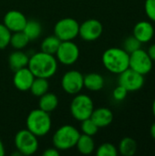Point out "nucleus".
<instances>
[{
  "label": "nucleus",
  "mask_w": 155,
  "mask_h": 156,
  "mask_svg": "<svg viewBox=\"0 0 155 156\" xmlns=\"http://www.w3.org/2000/svg\"><path fill=\"white\" fill-rule=\"evenodd\" d=\"M113 112L109 108L105 107L94 109L90 115V119L95 122V124L99 128L108 127L113 122Z\"/></svg>",
  "instance_id": "obj_16"
},
{
  "label": "nucleus",
  "mask_w": 155,
  "mask_h": 156,
  "mask_svg": "<svg viewBox=\"0 0 155 156\" xmlns=\"http://www.w3.org/2000/svg\"><path fill=\"white\" fill-rule=\"evenodd\" d=\"M43 156H58L59 155V151L53 147V148H48L46 151L43 152Z\"/></svg>",
  "instance_id": "obj_32"
},
{
  "label": "nucleus",
  "mask_w": 155,
  "mask_h": 156,
  "mask_svg": "<svg viewBox=\"0 0 155 156\" xmlns=\"http://www.w3.org/2000/svg\"><path fill=\"white\" fill-rule=\"evenodd\" d=\"M147 53H148V55L150 56L151 59H152L153 62H155V43L152 44V45L148 48Z\"/></svg>",
  "instance_id": "obj_33"
},
{
  "label": "nucleus",
  "mask_w": 155,
  "mask_h": 156,
  "mask_svg": "<svg viewBox=\"0 0 155 156\" xmlns=\"http://www.w3.org/2000/svg\"><path fill=\"white\" fill-rule=\"evenodd\" d=\"M69 110L72 117L75 120L81 122L90 118L94 110V103L89 95L78 93L71 101Z\"/></svg>",
  "instance_id": "obj_5"
},
{
  "label": "nucleus",
  "mask_w": 155,
  "mask_h": 156,
  "mask_svg": "<svg viewBox=\"0 0 155 156\" xmlns=\"http://www.w3.org/2000/svg\"><path fill=\"white\" fill-rule=\"evenodd\" d=\"M60 42L61 41L55 35L48 36L45 39H43L41 42V45H40L41 51L48 53V54L55 55L60 45Z\"/></svg>",
  "instance_id": "obj_24"
},
{
  "label": "nucleus",
  "mask_w": 155,
  "mask_h": 156,
  "mask_svg": "<svg viewBox=\"0 0 155 156\" xmlns=\"http://www.w3.org/2000/svg\"><path fill=\"white\" fill-rule=\"evenodd\" d=\"M26 129L35 134L37 138L47 135L51 129L52 120L50 114L41 109H35L31 111L26 121Z\"/></svg>",
  "instance_id": "obj_3"
},
{
  "label": "nucleus",
  "mask_w": 155,
  "mask_h": 156,
  "mask_svg": "<svg viewBox=\"0 0 155 156\" xmlns=\"http://www.w3.org/2000/svg\"><path fill=\"white\" fill-rule=\"evenodd\" d=\"M130 54L122 48H110L106 49L101 57L104 68L111 73L119 75L129 68Z\"/></svg>",
  "instance_id": "obj_2"
},
{
  "label": "nucleus",
  "mask_w": 155,
  "mask_h": 156,
  "mask_svg": "<svg viewBox=\"0 0 155 156\" xmlns=\"http://www.w3.org/2000/svg\"><path fill=\"white\" fill-rule=\"evenodd\" d=\"M142 45L143 44L135 37L130 36V37H128L125 38V40L123 42V48H122L127 53L131 54V53L138 50L139 48H142Z\"/></svg>",
  "instance_id": "obj_28"
},
{
  "label": "nucleus",
  "mask_w": 155,
  "mask_h": 156,
  "mask_svg": "<svg viewBox=\"0 0 155 156\" xmlns=\"http://www.w3.org/2000/svg\"><path fill=\"white\" fill-rule=\"evenodd\" d=\"M79 23L72 17L59 19L54 26V35L60 41L73 40L79 36Z\"/></svg>",
  "instance_id": "obj_7"
},
{
  "label": "nucleus",
  "mask_w": 155,
  "mask_h": 156,
  "mask_svg": "<svg viewBox=\"0 0 155 156\" xmlns=\"http://www.w3.org/2000/svg\"><path fill=\"white\" fill-rule=\"evenodd\" d=\"M153 61L151 59L146 50L142 48L130 54L129 68L134 71L145 76L153 69Z\"/></svg>",
  "instance_id": "obj_8"
},
{
  "label": "nucleus",
  "mask_w": 155,
  "mask_h": 156,
  "mask_svg": "<svg viewBox=\"0 0 155 156\" xmlns=\"http://www.w3.org/2000/svg\"><path fill=\"white\" fill-rule=\"evenodd\" d=\"M55 56L58 62L65 66H70L75 64L79 59V48L73 40L61 41Z\"/></svg>",
  "instance_id": "obj_9"
},
{
  "label": "nucleus",
  "mask_w": 155,
  "mask_h": 156,
  "mask_svg": "<svg viewBox=\"0 0 155 156\" xmlns=\"http://www.w3.org/2000/svg\"><path fill=\"white\" fill-rule=\"evenodd\" d=\"M12 32L4 25L0 24V49H5L10 44Z\"/></svg>",
  "instance_id": "obj_29"
},
{
  "label": "nucleus",
  "mask_w": 155,
  "mask_h": 156,
  "mask_svg": "<svg viewBox=\"0 0 155 156\" xmlns=\"http://www.w3.org/2000/svg\"><path fill=\"white\" fill-rule=\"evenodd\" d=\"M128 93V90L124 87L118 84V86L112 91V97L116 101H122L126 99Z\"/></svg>",
  "instance_id": "obj_31"
},
{
  "label": "nucleus",
  "mask_w": 155,
  "mask_h": 156,
  "mask_svg": "<svg viewBox=\"0 0 155 156\" xmlns=\"http://www.w3.org/2000/svg\"><path fill=\"white\" fill-rule=\"evenodd\" d=\"M152 112H153V114L155 118V98L153 101V105H152Z\"/></svg>",
  "instance_id": "obj_36"
},
{
  "label": "nucleus",
  "mask_w": 155,
  "mask_h": 156,
  "mask_svg": "<svg viewBox=\"0 0 155 156\" xmlns=\"http://www.w3.org/2000/svg\"><path fill=\"white\" fill-rule=\"evenodd\" d=\"M26 21L27 19L22 12L18 10H10L5 13L3 19V24L11 32H18L23 31Z\"/></svg>",
  "instance_id": "obj_13"
},
{
  "label": "nucleus",
  "mask_w": 155,
  "mask_h": 156,
  "mask_svg": "<svg viewBox=\"0 0 155 156\" xmlns=\"http://www.w3.org/2000/svg\"><path fill=\"white\" fill-rule=\"evenodd\" d=\"M49 83L48 79L44 78H35L33 83L29 89L31 93L36 97H41L48 91Z\"/></svg>",
  "instance_id": "obj_23"
},
{
  "label": "nucleus",
  "mask_w": 155,
  "mask_h": 156,
  "mask_svg": "<svg viewBox=\"0 0 155 156\" xmlns=\"http://www.w3.org/2000/svg\"><path fill=\"white\" fill-rule=\"evenodd\" d=\"M83 83L84 87L89 90L99 91L103 89L105 80L102 75L96 72H91L83 76Z\"/></svg>",
  "instance_id": "obj_17"
},
{
  "label": "nucleus",
  "mask_w": 155,
  "mask_h": 156,
  "mask_svg": "<svg viewBox=\"0 0 155 156\" xmlns=\"http://www.w3.org/2000/svg\"><path fill=\"white\" fill-rule=\"evenodd\" d=\"M137 142L131 137H124L121 140L118 152L122 156H133L137 152Z\"/></svg>",
  "instance_id": "obj_21"
},
{
  "label": "nucleus",
  "mask_w": 155,
  "mask_h": 156,
  "mask_svg": "<svg viewBox=\"0 0 155 156\" xmlns=\"http://www.w3.org/2000/svg\"><path fill=\"white\" fill-rule=\"evenodd\" d=\"M29 57L22 50H15L8 57V65L15 72L17 69L27 67Z\"/></svg>",
  "instance_id": "obj_18"
},
{
  "label": "nucleus",
  "mask_w": 155,
  "mask_h": 156,
  "mask_svg": "<svg viewBox=\"0 0 155 156\" xmlns=\"http://www.w3.org/2000/svg\"><path fill=\"white\" fill-rule=\"evenodd\" d=\"M5 154V146L3 142L0 139V156H4Z\"/></svg>",
  "instance_id": "obj_35"
},
{
  "label": "nucleus",
  "mask_w": 155,
  "mask_h": 156,
  "mask_svg": "<svg viewBox=\"0 0 155 156\" xmlns=\"http://www.w3.org/2000/svg\"><path fill=\"white\" fill-rule=\"evenodd\" d=\"M144 12L149 20L155 23V0H145Z\"/></svg>",
  "instance_id": "obj_30"
},
{
  "label": "nucleus",
  "mask_w": 155,
  "mask_h": 156,
  "mask_svg": "<svg viewBox=\"0 0 155 156\" xmlns=\"http://www.w3.org/2000/svg\"><path fill=\"white\" fill-rule=\"evenodd\" d=\"M23 32L26 35V37L29 38L30 41H33L40 37L42 33V26L37 20L34 19L27 20L23 29Z\"/></svg>",
  "instance_id": "obj_22"
},
{
  "label": "nucleus",
  "mask_w": 155,
  "mask_h": 156,
  "mask_svg": "<svg viewBox=\"0 0 155 156\" xmlns=\"http://www.w3.org/2000/svg\"><path fill=\"white\" fill-rule=\"evenodd\" d=\"M38 105L39 109L50 113L55 111L58 106V98L56 94L48 91L47 93L39 97Z\"/></svg>",
  "instance_id": "obj_19"
},
{
  "label": "nucleus",
  "mask_w": 155,
  "mask_h": 156,
  "mask_svg": "<svg viewBox=\"0 0 155 156\" xmlns=\"http://www.w3.org/2000/svg\"><path fill=\"white\" fill-rule=\"evenodd\" d=\"M80 133L72 125L66 124L59 127L53 134L52 142L55 148L60 151L70 150L76 146Z\"/></svg>",
  "instance_id": "obj_4"
},
{
  "label": "nucleus",
  "mask_w": 155,
  "mask_h": 156,
  "mask_svg": "<svg viewBox=\"0 0 155 156\" xmlns=\"http://www.w3.org/2000/svg\"><path fill=\"white\" fill-rule=\"evenodd\" d=\"M144 76L128 68L126 70L119 74L118 84L124 87L128 92H135L140 90L144 85Z\"/></svg>",
  "instance_id": "obj_10"
},
{
  "label": "nucleus",
  "mask_w": 155,
  "mask_h": 156,
  "mask_svg": "<svg viewBox=\"0 0 155 156\" xmlns=\"http://www.w3.org/2000/svg\"><path fill=\"white\" fill-rule=\"evenodd\" d=\"M103 32V26L100 21L90 18L85 20L82 24H79V36L88 42H92L100 37Z\"/></svg>",
  "instance_id": "obj_12"
},
{
  "label": "nucleus",
  "mask_w": 155,
  "mask_h": 156,
  "mask_svg": "<svg viewBox=\"0 0 155 156\" xmlns=\"http://www.w3.org/2000/svg\"><path fill=\"white\" fill-rule=\"evenodd\" d=\"M58 65V62L55 55L40 51L34 53L29 58L27 68L33 73L35 78H44L48 80L56 74Z\"/></svg>",
  "instance_id": "obj_1"
},
{
  "label": "nucleus",
  "mask_w": 155,
  "mask_h": 156,
  "mask_svg": "<svg viewBox=\"0 0 155 156\" xmlns=\"http://www.w3.org/2000/svg\"><path fill=\"white\" fill-rule=\"evenodd\" d=\"M80 122H81V124H80V130H81V132H82L83 134L90 135V136H92L93 137L98 133V131L100 129L90 118H88L86 120H83Z\"/></svg>",
  "instance_id": "obj_27"
},
{
  "label": "nucleus",
  "mask_w": 155,
  "mask_h": 156,
  "mask_svg": "<svg viewBox=\"0 0 155 156\" xmlns=\"http://www.w3.org/2000/svg\"><path fill=\"white\" fill-rule=\"evenodd\" d=\"M76 147H77V150L81 154H84V155L91 154L95 150V143H94L92 136L80 134L76 144Z\"/></svg>",
  "instance_id": "obj_20"
},
{
  "label": "nucleus",
  "mask_w": 155,
  "mask_h": 156,
  "mask_svg": "<svg viewBox=\"0 0 155 156\" xmlns=\"http://www.w3.org/2000/svg\"><path fill=\"white\" fill-rule=\"evenodd\" d=\"M29 42L30 40L26 37V35L23 31H18L12 33L9 45H11L12 48L16 50H22L28 45Z\"/></svg>",
  "instance_id": "obj_25"
},
{
  "label": "nucleus",
  "mask_w": 155,
  "mask_h": 156,
  "mask_svg": "<svg viewBox=\"0 0 155 156\" xmlns=\"http://www.w3.org/2000/svg\"><path fill=\"white\" fill-rule=\"evenodd\" d=\"M61 87L63 90L69 95H76L84 88L83 75L78 70L67 71L61 79Z\"/></svg>",
  "instance_id": "obj_11"
},
{
  "label": "nucleus",
  "mask_w": 155,
  "mask_h": 156,
  "mask_svg": "<svg viewBox=\"0 0 155 156\" xmlns=\"http://www.w3.org/2000/svg\"><path fill=\"white\" fill-rule=\"evenodd\" d=\"M118 154V148L111 143L100 144L96 151V154L98 156H117Z\"/></svg>",
  "instance_id": "obj_26"
},
{
  "label": "nucleus",
  "mask_w": 155,
  "mask_h": 156,
  "mask_svg": "<svg viewBox=\"0 0 155 156\" xmlns=\"http://www.w3.org/2000/svg\"><path fill=\"white\" fill-rule=\"evenodd\" d=\"M15 146L21 155H32L38 149L37 137L27 129L20 130L16 133L14 139Z\"/></svg>",
  "instance_id": "obj_6"
},
{
  "label": "nucleus",
  "mask_w": 155,
  "mask_h": 156,
  "mask_svg": "<svg viewBox=\"0 0 155 156\" xmlns=\"http://www.w3.org/2000/svg\"><path fill=\"white\" fill-rule=\"evenodd\" d=\"M150 133H151L152 138L155 141V122H153V123L152 124V126H151V128H150Z\"/></svg>",
  "instance_id": "obj_34"
},
{
  "label": "nucleus",
  "mask_w": 155,
  "mask_h": 156,
  "mask_svg": "<svg viewBox=\"0 0 155 156\" xmlns=\"http://www.w3.org/2000/svg\"><path fill=\"white\" fill-rule=\"evenodd\" d=\"M35 76L30 71L27 67L17 69L14 73L13 77V84L14 86L20 91H27L29 90Z\"/></svg>",
  "instance_id": "obj_15"
},
{
  "label": "nucleus",
  "mask_w": 155,
  "mask_h": 156,
  "mask_svg": "<svg viewBox=\"0 0 155 156\" xmlns=\"http://www.w3.org/2000/svg\"><path fill=\"white\" fill-rule=\"evenodd\" d=\"M154 27L151 21L142 20L137 22L132 29V36L142 44L150 42L154 36Z\"/></svg>",
  "instance_id": "obj_14"
}]
</instances>
